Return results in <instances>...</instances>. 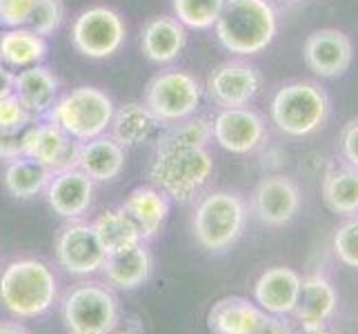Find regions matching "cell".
Masks as SVG:
<instances>
[{"label":"cell","mask_w":358,"mask_h":334,"mask_svg":"<svg viewBox=\"0 0 358 334\" xmlns=\"http://www.w3.org/2000/svg\"><path fill=\"white\" fill-rule=\"evenodd\" d=\"M214 27L227 52L256 56L274 43L278 18L269 0H225Z\"/></svg>","instance_id":"obj_1"},{"label":"cell","mask_w":358,"mask_h":334,"mask_svg":"<svg viewBox=\"0 0 358 334\" xmlns=\"http://www.w3.org/2000/svg\"><path fill=\"white\" fill-rule=\"evenodd\" d=\"M214 174V160L199 147L158 145L150 165V181L167 199L187 203L196 199Z\"/></svg>","instance_id":"obj_2"},{"label":"cell","mask_w":358,"mask_h":334,"mask_svg":"<svg viewBox=\"0 0 358 334\" xmlns=\"http://www.w3.org/2000/svg\"><path fill=\"white\" fill-rule=\"evenodd\" d=\"M58 299L54 272L38 258L11 261L0 274V303L18 319L43 316Z\"/></svg>","instance_id":"obj_3"},{"label":"cell","mask_w":358,"mask_h":334,"mask_svg":"<svg viewBox=\"0 0 358 334\" xmlns=\"http://www.w3.org/2000/svg\"><path fill=\"white\" fill-rule=\"evenodd\" d=\"M114 101L107 92L92 88V85H80L63 96H58L49 120L58 125L73 141H90L96 136H103L114 118Z\"/></svg>","instance_id":"obj_4"},{"label":"cell","mask_w":358,"mask_h":334,"mask_svg":"<svg viewBox=\"0 0 358 334\" xmlns=\"http://www.w3.org/2000/svg\"><path fill=\"white\" fill-rule=\"evenodd\" d=\"M271 120L287 136L303 139L325 125L329 116V98L316 83H287L271 98Z\"/></svg>","instance_id":"obj_5"},{"label":"cell","mask_w":358,"mask_h":334,"mask_svg":"<svg viewBox=\"0 0 358 334\" xmlns=\"http://www.w3.org/2000/svg\"><path fill=\"white\" fill-rule=\"evenodd\" d=\"M247 223L245 201L234 192H212L203 196L194 209L192 232L201 247L225 252L241 239Z\"/></svg>","instance_id":"obj_6"},{"label":"cell","mask_w":358,"mask_h":334,"mask_svg":"<svg viewBox=\"0 0 358 334\" xmlns=\"http://www.w3.org/2000/svg\"><path fill=\"white\" fill-rule=\"evenodd\" d=\"M205 88L189 71L167 69L147 83L145 105L158 118L160 125H171L187 116H194L203 101Z\"/></svg>","instance_id":"obj_7"},{"label":"cell","mask_w":358,"mask_h":334,"mask_svg":"<svg viewBox=\"0 0 358 334\" xmlns=\"http://www.w3.org/2000/svg\"><path fill=\"white\" fill-rule=\"evenodd\" d=\"M63 321L69 334H107L120 321L118 299L101 283H80L65 296Z\"/></svg>","instance_id":"obj_8"},{"label":"cell","mask_w":358,"mask_h":334,"mask_svg":"<svg viewBox=\"0 0 358 334\" xmlns=\"http://www.w3.org/2000/svg\"><path fill=\"white\" fill-rule=\"evenodd\" d=\"M127 41L125 20L116 9L96 5L80 11L71 22V45L92 60L112 58Z\"/></svg>","instance_id":"obj_9"},{"label":"cell","mask_w":358,"mask_h":334,"mask_svg":"<svg viewBox=\"0 0 358 334\" xmlns=\"http://www.w3.org/2000/svg\"><path fill=\"white\" fill-rule=\"evenodd\" d=\"M56 258L60 267L73 277H90L101 272L107 252L92 223L71 221L56 239Z\"/></svg>","instance_id":"obj_10"},{"label":"cell","mask_w":358,"mask_h":334,"mask_svg":"<svg viewBox=\"0 0 358 334\" xmlns=\"http://www.w3.org/2000/svg\"><path fill=\"white\" fill-rule=\"evenodd\" d=\"M261 88V71L250 63H243V60H229V63L214 67L205 81L207 96L220 109L247 107L258 96Z\"/></svg>","instance_id":"obj_11"},{"label":"cell","mask_w":358,"mask_h":334,"mask_svg":"<svg viewBox=\"0 0 358 334\" xmlns=\"http://www.w3.org/2000/svg\"><path fill=\"white\" fill-rule=\"evenodd\" d=\"M212 136L231 154H250L265 141L267 130L265 120L256 109L250 107H229L220 109L212 120Z\"/></svg>","instance_id":"obj_12"},{"label":"cell","mask_w":358,"mask_h":334,"mask_svg":"<svg viewBox=\"0 0 358 334\" xmlns=\"http://www.w3.org/2000/svg\"><path fill=\"white\" fill-rule=\"evenodd\" d=\"M354 47L350 36L341 29H316L303 45V60L320 78H338L350 69Z\"/></svg>","instance_id":"obj_13"},{"label":"cell","mask_w":358,"mask_h":334,"mask_svg":"<svg viewBox=\"0 0 358 334\" xmlns=\"http://www.w3.org/2000/svg\"><path fill=\"white\" fill-rule=\"evenodd\" d=\"M252 207L256 218L269 228H282L301 209V190L289 176L271 174L256 185Z\"/></svg>","instance_id":"obj_14"},{"label":"cell","mask_w":358,"mask_h":334,"mask_svg":"<svg viewBox=\"0 0 358 334\" xmlns=\"http://www.w3.org/2000/svg\"><path fill=\"white\" fill-rule=\"evenodd\" d=\"M80 141H73L69 134H65L52 120L45 125H34L27 134V145H24V156L36 160V163L52 169L54 174L63 169L76 167Z\"/></svg>","instance_id":"obj_15"},{"label":"cell","mask_w":358,"mask_h":334,"mask_svg":"<svg viewBox=\"0 0 358 334\" xmlns=\"http://www.w3.org/2000/svg\"><path fill=\"white\" fill-rule=\"evenodd\" d=\"M45 192L54 214L67 221H78L94 203V181L78 167L56 172Z\"/></svg>","instance_id":"obj_16"},{"label":"cell","mask_w":358,"mask_h":334,"mask_svg":"<svg viewBox=\"0 0 358 334\" xmlns=\"http://www.w3.org/2000/svg\"><path fill=\"white\" fill-rule=\"evenodd\" d=\"M301 274L292 267L276 265L265 270L254 286V303L267 314L287 316L294 312L301 294Z\"/></svg>","instance_id":"obj_17"},{"label":"cell","mask_w":358,"mask_h":334,"mask_svg":"<svg viewBox=\"0 0 358 334\" xmlns=\"http://www.w3.org/2000/svg\"><path fill=\"white\" fill-rule=\"evenodd\" d=\"M338 296L334 286L320 274L307 277L301 281L299 303L294 307V316L305 332L325 328L327 321L336 312Z\"/></svg>","instance_id":"obj_18"},{"label":"cell","mask_w":358,"mask_h":334,"mask_svg":"<svg viewBox=\"0 0 358 334\" xmlns=\"http://www.w3.org/2000/svg\"><path fill=\"white\" fill-rule=\"evenodd\" d=\"M58 94H60V81L45 65L20 69L14 76V96L34 118L49 114L54 103L58 101Z\"/></svg>","instance_id":"obj_19"},{"label":"cell","mask_w":358,"mask_h":334,"mask_svg":"<svg viewBox=\"0 0 358 334\" xmlns=\"http://www.w3.org/2000/svg\"><path fill=\"white\" fill-rule=\"evenodd\" d=\"M76 167L94 183H109L120 176L125 167V147L112 136H96L78 145Z\"/></svg>","instance_id":"obj_20"},{"label":"cell","mask_w":358,"mask_h":334,"mask_svg":"<svg viewBox=\"0 0 358 334\" xmlns=\"http://www.w3.org/2000/svg\"><path fill=\"white\" fill-rule=\"evenodd\" d=\"M185 45H187V32L171 16H156L147 20L141 32L143 54L156 65H167L176 60L182 54Z\"/></svg>","instance_id":"obj_21"},{"label":"cell","mask_w":358,"mask_h":334,"mask_svg":"<svg viewBox=\"0 0 358 334\" xmlns=\"http://www.w3.org/2000/svg\"><path fill=\"white\" fill-rule=\"evenodd\" d=\"M101 270L114 288L136 290L145 286L152 277V256L141 241L136 245L122 247L118 252H109Z\"/></svg>","instance_id":"obj_22"},{"label":"cell","mask_w":358,"mask_h":334,"mask_svg":"<svg viewBox=\"0 0 358 334\" xmlns=\"http://www.w3.org/2000/svg\"><path fill=\"white\" fill-rule=\"evenodd\" d=\"M120 209L138 228L141 239L147 241L154 239L160 232V228L165 225V221L169 216V199L160 190H156L154 185H145V188L131 190L125 203L120 205Z\"/></svg>","instance_id":"obj_23"},{"label":"cell","mask_w":358,"mask_h":334,"mask_svg":"<svg viewBox=\"0 0 358 334\" xmlns=\"http://www.w3.org/2000/svg\"><path fill=\"white\" fill-rule=\"evenodd\" d=\"M265 312L245 296H223L207 312L212 334H250Z\"/></svg>","instance_id":"obj_24"},{"label":"cell","mask_w":358,"mask_h":334,"mask_svg":"<svg viewBox=\"0 0 358 334\" xmlns=\"http://www.w3.org/2000/svg\"><path fill=\"white\" fill-rule=\"evenodd\" d=\"M47 58V39L27 27L5 29L0 34V63L9 69L43 65Z\"/></svg>","instance_id":"obj_25"},{"label":"cell","mask_w":358,"mask_h":334,"mask_svg":"<svg viewBox=\"0 0 358 334\" xmlns=\"http://www.w3.org/2000/svg\"><path fill=\"white\" fill-rule=\"evenodd\" d=\"M160 127L158 118L150 111L145 103H127L114 111L112 118V139L122 147H136L147 143Z\"/></svg>","instance_id":"obj_26"},{"label":"cell","mask_w":358,"mask_h":334,"mask_svg":"<svg viewBox=\"0 0 358 334\" xmlns=\"http://www.w3.org/2000/svg\"><path fill=\"white\" fill-rule=\"evenodd\" d=\"M54 172L47 169L45 165L36 163V160L20 156L9 160L3 174V183L11 196L16 199H34L36 194H41L47 190L49 181H52Z\"/></svg>","instance_id":"obj_27"},{"label":"cell","mask_w":358,"mask_h":334,"mask_svg":"<svg viewBox=\"0 0 358 334\" xmlns=\"http://www.w3.org/2000/svg\"><path fill=\"white\" fill-rule=\"evenodd\" d=\"M323 201L334 214H358V167L329 169L323 179Z\"/></svg>","instance_id":"obj_28"},{"label":"cell","mask_w":358,"mask_h":334,"mask_svg":"<svg viewBox=\"0 0 358 334\" xmlns=\"http://www.w3.org/2000/svg\"><path fill=\"white\" fill-rule=\"evenodd\" d=\"M94 230L98 234V239H101L105 252H118L122 247H129V245H136L141 243V234H138V228L134 225V221L122 212V209H109V212L101 214L94 223Z\"/></svg>","instance_id":"obj_29"},{"label":"cell","mask_w":358,"mask_h":334,"mask_svg":"<svg viewBox=\"0 0 358 334\" xmlns=\"http://www.w3.org/2000/svg\"><path fill=\"white\" fill-rule=\"evenodd\" d=\"M214 141L212 136V120L205 116H187L178 123L165 125L160 134L158 145H174V147H199L207 150V145Z\"/></svg>","instance_id":"obj_30"},{"label":"cell","mask_w":358,"mask_h":334,"mask_svg":"<svg viewBox=\"0 0 358 334\" xmlns=\"http://www.w3.org/2000/svg\"><path fill=\"white\" fill-rule=\"evenodd\" d=\"M174 18L189 29H209L214 27L225 0H171Z\"/></svg>","instance_id":"obj_31"},{"label":"cell","mask_w":358,"mask_h":334,"mask_svg":"<svg viewBox=\"0 0 358 334\" xmlns=\"http://www.w3.org/2000/svg\"><path fill=\"white\" fill-rule=\"evenodd\" d=\"M63 18H65L63 0H36L34 14L27 22V29L47 39V36H52L60 29Z\"/></svg>","instance_id":"obj_32"},{"label":"cell","mask_w":358,"mask_h":334,"mask_svg":"<svg viewBox=\"0 0 358 334\" xmlns=\"http://www.w3.org/2000/svg\"><path fill=\"white\" fill-rule=\"evenodd\" d=\"M334 252L348 267H358V216H352L334 232Z\"/></svg>","instance_id":"obj_33"},{"label":"cell","mask_w":358,"mask_h":334,"mask_svg":"<svg viewBox=\"0 0 358 334\" xmlns=\"http://www.w3.org/2000/svg\"><path fill=\"white\" fill-rule=\"evenodd\" d=\"M31 123L34 116L22 107L14 94L0 98V132H18L29 127Z\"/></svg>","instance_id":"obj_34"},{"label":"cell","mask_w":358,"mask_h":334,"mask_svg":"<svg viewBox=\"0 0 358 334\" xmlns=\"http://www.w3.org/2000/svg\"><path fill=\"white\" fill-rule=\"evenodd\" d=\"M36 0H0V25L7 29L27 27Z\"/></svg>","instance_id":"obj_35"},{"label":"cell","mask_w":358,"mask_h":334,"mask_svg":"<svg viewBox=\"0 0 358 334\" xmlns=\"http://www.w3.org/2000/svg\"><path fill=\"white\" fill-rule=\"evenodd\" d=\"M31 125H34V123H31ZM29 127L18 130V132H0V158L14 160V158L24 156V145H27Z\"/></svg>","instance_id":"obj_36"},{"label":"cell","mask_w":358,"mask_h":334,"mask_svg":"<svg viewBox=\"0 0 358 334\" xmlns=\"http://www.w3.org/2000/svg\"><path fill=\"white\" fill-rule=\"evenodd\" d=\"M341 150H343L345 160H348L352 167H358V118H352L348 125L343 127Z\"/></svg>","instance_id":"obj_37"},{"label":"cell","mask_w":358,"mask_h":334,"mask_svg":"<svg viewBox=\"0 0 358 334\" xmlns=\"http://www.w3.org/2000/svg\"><path fill=\"white\" fill-rule=\"evenodd\" d=\"M250 334H289V328L285 321H282V316L265 312Z\"/></svg>","instance_id":"obj_38"},{"label":"cell","mask_w":358,"mask_h":334,"mask_svg":"<svg viewBox=\"0 0 358 334\" xmlns=\"http://www.w3.org/2000/svg\"><path fill=\"white\" fill-rule=\"evenodd\" d=\"M14 76H16L14 71L0 63V98L14 94Z\"/></svg>","instance_id":"obj_39"},{"label":"cell","mask_w":358,"mask_h":334,"mask_svg":"<svg viewBox=\"0 0 358 334\" xmlns=\"http://www.w3.org/2000/svg\"><path fill=\"white\" fill-rule=\"evenodd\" d=\"M107 334H143V326L136 319H131V321H127V323H125V328H122L120 321H118V326L112 332H107Z\"/></svg>","instance_id":"obj_40"},{"label":"cell","mask_w":358,"mask_h":334,"mask_svg":"<svg viewBox=\"0 0 358 334\" xmlns=\"http://www.w3.org/2000/svg\"><path fill=\"white\" fill-rule=\"evenodd\" d=\"M0 334H31L24 326L16 323V321H0Z\"/></svg>","instance_id":"obj_41"},{"label":"cell","mask_w":358,"mask_h":334,"mask_svg":"<svg viewBox=\"0 0 358 334\" xmlns=\"http://www.w3.org/2000/svg\"><path fill=\"white\" fill-rule=\"evenodd\" d=\"M305 334H331V332H327L325 328H320V330H312V332H305Z\"/></svg>","instance_id":"obj_42"}]
</instances>
